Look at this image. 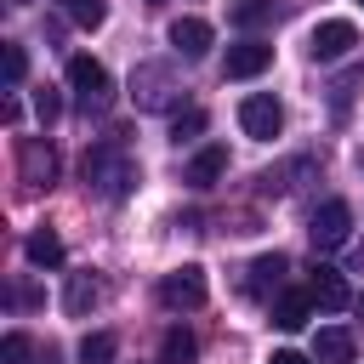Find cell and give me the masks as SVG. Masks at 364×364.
I'll list each match as a JSON object with an SVG mask.
<instances>
[{
    "mask_svg": "<svg viewBox=\"0 0 364 364\" xmlns=\"http://www.w3.org/2000/svg\"><path fill=\"white\" fill-rule=\"evenodd\" d=\"M80 171H85V182H91V188H102L108 199H125V193L142 182V176H136V165L119 154V142H102V148H91Z\"/></svg>",
    "mask_w": 364,
    "mask_h": 364,
    "instance_id": "obj_1",
    "label": "cell"
},
{
    "mask_svg": "<svg viewBox=\"0 0 364 364\" xmlns=\"http://www.w3.org/2000/svg\"><path fill=\"white\" fill-rule=\"evenodd\" d=\"M68 91L80 97L85 114H102L114 102V80H108V68L97 57H68Z\"/></svg>",
    "mask_w": 364,
    "mask_h": 364,
    "instance_id": "obj_2",
    "label": "cell"
},
{
    "mask_svg": "<svg viewBox=\"0 0 364 364\" xmlns=\"http://www.w3.org/2000/svg\"><path fill=\"white\" fill-rule=\"evenodd\" d=\"M205 296H210V284H205V267H199V262H182V267H171V273L159 279V301H165L171 313H199Z\"/></svg>",
    "mask_w": 364,
    "mask_h": 364,
    "instance_id": "obj_3",
    "label": "cell"
},
{
    "mask_svg": "<svg viewBox=\"0 0 364 364\" xmlns=\"http://www.w3.org/2000/svg\"><path fill=\"white\" fill-rule=\"evenodd\" d=\"M239 131L256 136V142H273V136L284 131V108H279V97H273V91L245 97V102H239Z\"/></svg>",
    "mask_w": 364,
    "mask_h": 364,
    "instance_id": "obj_4",
    "label": "cell"
},
{
    "mask_svg": "<svg viewBox=\"0 0 364 364\" xmlns=\"http://www.w3.org/2000/svg\"><path fill=\"white\" fill-rule=\"evenodd\" d=\"M307 233H313V250H341L347 233H353V205H347V199H324V205L313 210Z\"/></svg>",
    "mask_w": 364,
    "mask_h": 364,
    "instance_id": "obj_5",
    "label": "cell"
},
{
    "mask_svg": "<svg viewBox=\"0 0 364 364\" xmlns=\"http://www.w3.org/2000/svg\"><path fill=\"white\" fill-rule=\"evenodd\" d=\"M358 46V28L347 23V17H330V23H318L313 34H307V51H313V63H336V57H347Z\"/></svg>",
    "mask_w": 364,
    "mask_h": 364,
    "instance_id": "obj_6",
    "label": "cell"
},
{
    "mask_svg": "<svg viewBox=\"0 0 364 364\" xmlns=\"http://www.w3.org/2000/svg\"><path fill=\"white\" fill-rule=\"evenodd\" d=\"M273 68V46L267 40H239V46H228V57H222V74L228 80H256V74H267Z\"/></svg>",
    "mask_w": 364,
    "mask_h": 364,
    "instance_id": "obj_7",
    "label": "cell"
},
{
    "mask_svg": "<svg viewBox=\"0 0 364 364\" xmlns=\"http://www.w3.org/2000/svg\"><path fill=\"white\" fill-rule=\"evenodd\" d=\"M307 296H313V307H324V313H347L353 307V290H347V279L336 273V267H313L307 273Z\"/></svg>",
    "mask_w": 364,
    "mask_h": 364,
    "instance_id": "obj_8",
    "label": "cell"
},
{
    "mask_svg": "<svg viewBox=\"0 0 364 364\" xmlns=\"http://www.w3.org/2000/svg\"><path fill=\"white\" fill-rule=\"evenodd\" d=\"M222 171H228V148H222V142H210V148H199V154L188 159L182 182H188V188H216V182H222Z\"/></svg>",
    "mask_w": 364,
    "mask_h": 364,
    "instance_id": "obj_9",
    "label": "cell"
},
{
    "mask_svg": "<svg viewBox=\"0 0 364 364\" xmlns=\"http://www.w3.org/2000/svg\"><path fill=\"white\" fill-rule=\"evenodd\" d=\"M171 46H176L182 57H205V51H210V23H205V17H176V23H171Z\"/></svg>",
    "mask_w": 364,
    "mask_h": 364,
    "instance_id": "obj_10",
    "label": "cell"
},
{
    "mask_svg": "<svg viewBox=\"0 0 364 364\" xmlns=\"http://www.w3.org/2000/svg\"><path fill=\"white\" fill-rule=\"evenodd\" d=\"M279 17H284V0H233L228 6L233 28H262V23H279Z\"/></svg>",
    "mask_w": 364,
    "mask_h": 364,
    "instance_id": "obj_11",
    "label": "cell"
},
{
    "mask_svg": "<svg viewBox=\"0 0 364 364\" xmlns=\"http://www.w3.org/2000/svg\"><path fill=\"white\" fill-rule=\"evenodd\" d=\"M284 273H290V262H284L279 250H273V256H256V262H250L245 290H250V296H267V290H279V284H284Z\"/></svg>",
    "mask_w": 364,
    "mask_h": 364,
    "instance_id": "obj_12",
    "label": "cell"
},
{
    "mask_svg": "<svg viewBox=\"0 0 364 364\" xmlns=\"http://www.w3.org/2000/svg\"><path fill=\"white\" fill-rule=\"evenodd\" d=\"M313 358H318V364H353V336H347L341 324L318 330V336H313Z\"/></svg>",
    "mask_w": 364,
    "mask_h": 364,
    "instance_id": "obj_13",
    "label": "cell"
},
{
    "mask_svg": "<svg viewBox=\"0 0 364 364\" xmlns=\"http://www.w3.org/2000/svg\"><path fill=\"white\" fill-rule=\"evenodd\" d=\"M307 313H313V296H307V290H284V296L273 301V324H279V330H301Z\"/></svg>",
    "mask_w": 364,
    "mask_h": 364,
    "instance_id": "obj_14",
    "label": "cell"
},
{
    "mask_svg": "<svg viewBox=\"0 0 364 364\" xmlns=\"http://www.w3.org/2000/svg\"><path fill=\"white\" fill-rule=\"evenodd\" d=\"M23 256H28L34 267H57V262H63V239H57L51 228H34V233L23 239Z\"/></svg>",
    "mask_w": 364,
    "mask_h": 364,
    "instance_id": "obj_15",
    "label": "cell"
},
{
    "mask_svg": "<svg viewBox=\"0 0 364 364\" xmlns=\"http://www.w3.org/2000/svg\"><path fill=\"white\" fill-rule=\"evenodd\" d=\"M23 176L40 188V182H51L57 176V154L46 148V142H23Z\"/></svg>",
    "mask_w": 364,
    "mask_h": 364,
    "instance_id": "obj_16",
    "label": "cell"
},
{
    "mask_svg": "<svg viewBox=\"0 0 364 364\" xmlns=\"http://www.w3.org/2000/svg\"><path fill=\"white\" fill-rule=\"evenodd\" d=\"M159 358H165V364H193V358H199V341H193V336L176 324V330H165V347H159Z\"/></svg>",
    "mask_w": 364,
    "mask_h": 364,
    "instance_id": "obj_17",
    "label": "cell"
},
{
    "mask_svg": "<svg viewBox=\"0 0 364 364\" xmlns=\"http://www.w3.org/2000/svg\"><path fill=\"white\" fill-rule=\"evenodd\" d=\"M119 358V341L108 336V330H91L85 341H80V364H114Z\"/></svg>",
    "mask_w": 364,
    "mask_h": 364,
    "instance_id": "obj_18",
    "label": "cell"
},
{
    "mask_svg": "<svg viewBox=\"0 0 364 364\" xmlns=\"http://www.w3.org/2000/svg\"><path fill=\"white\" fill-rule=\"evenodd\" d=\"M131 91H142V102L159 108V102H165V74H159V68H136V74H131Z\"/></svg>",
    "mask_w": 364,
    "mask_h": 364,
    "instance_id": "obj_19",
    "label": "cell"
},
{
    "mask_svg": "<svg viewBox=\"0 0 364 364\" xmlns=\"http://www.w3.org/2000/svg\"><path fill=\"white\" fill-rule=\"evenodd\" d=\"M63 11H68L80 28H102V17H108V6H102V0H63Z\"/></svg>",
    "mask_w": 364,
    "mask_h": 364,
    "instance_id": "obj_20",
    "label": "cell"
},
{
    "mask_svg": "<svg viewBox=\"0 0 364 364\" xmlns=\"http://www.w3.org/2000/svg\"><path fill=\"white\" fill-rule=\"evenodd\" d=\"M171 131H176V142H182V136H199V131H205V108H176V114H171Z\"/></svg>",
    "mask_w": 364,
    "mask_h": 364,
    "instance_id": "obj_21",
    "label": "cell"
},
{
    "mask_svg": "<svg viewBox=\"0 0 364 364\" xmlns=\"http://www.w3.org/2000/svg\"><path fill=\"white\" fill-rule=\"evenodd\" d=\"M91 301H97V284H91L85 273H74V279H68V313H85Z\"/></svg>",
    "mask_w": 364,
    "mask_h": 364,
    "instance_id": "obj_22",
    "label": "cell"
},
{
    "mask_svg": "<svg viewBox=\"0 0 364 364\" xmlns=\"http://www.w3.org/2000/svg\"><path fill=\"white\" fill-rule=\"evenodd\" d=\"M23 74H28V51L17 40H6V85H23Z\"/></svg>",
    "mask_w": 364,
    "mask_h": 364,
    "instance_id": "obj_23",
    "label": "cell"
},
{
    "mask_svg": "<svg viewBox=\"0 0 364 364\" xmlns=\"http://www.w3.org/2000/svg\"><path fill=\"white\" fill-rule=\"evenodd\" d=\"M0 358H6V364H23V358H28V336H23V330H6V341H0Z\"/></svg>",
    "mask_w": 364,
    "mask_h": 364,
    "instance_id": "obj_24",
    "label": "cell"
},
{
    "mask_svg": "<svg viewBox=\"0 0 364 364\" xmlns=\"http://www.w3.org/2000/svg\"><path fill=\"white\" fill-rule=\"evenodd\" d=\"M34 114H40V119H46V125H51V119H57V114H63V97H57V91H51V85H46V91H40V97H34Z\"/></svg>",
    "mask_w": 364,
    "mask_h": 364,
    "instance_id": "obj_25",
    "label": "cell"
},
{
    "mask_svg": "<svg viewBox=\"0 0 364 364\" xmlns=\"http://www.w3.org/2000/svg\"><path fill=\"white\" fill-rule=\"evenodd\" d=\"M267 364H318V358H307V353H290V347H284V353H273Z\"/></svg>",
    "mask_w": 364,
    "mask_h": 364,
    "instance_id": "obj_26",
    "label": "cell"
},
{
    "mask_svg": "<svg viewBox=\"0 0 364 364\" xmlns=\"http://www.w3.org/2000/svg\"><path fill=\"white\" fill-rule=\"evenodd\" d=\"M34 364H63V347H51V341H46V347L34 353Z\"/></svg>",
    "mask_w": 364,
    "mask_h": 364,
    "instance_id": "obj_27",
    "label": "cell"
},
{
    "mask_svg": "<svg viewBox=\"0 0 364 364\" xmlns=\"http://www.w3.org/2000/svg\"><path fill=\"white\" fill-rule=\"evenodd\" d=\"M353 307H358V318H364V296H353Z\"/></svg>",
    "mask_w": 364,
    "mask_h": 364,
    "instance_id": "obj_28",
    "label": "cell"
},
{
    "mask_svg": "<svg viewBox=\"0 0 364 364\" xmlns=\"http://www.w3.org/2000/svg\"><path fill=\"white\" fill-rule=\"evenodd\" d=\"M11 6H28V0H11Z\"/></svg>",
    "mask_w": 364,
    "mask_h": 364,
    "instance_id": "obj_29",
    "label": "cell"
}]
</instances>
